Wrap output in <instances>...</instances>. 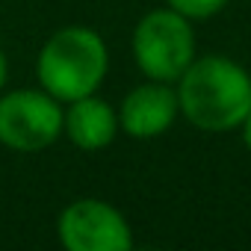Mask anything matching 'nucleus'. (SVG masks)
Returning <instances> with one entry per match:
<instances>
[{"label": "nucleus", "instance_id": "1", "mask_svg": "<svg viewBox=\"0 0 251 251\" xmlns=\"http://www.w3.org/2000/svg\"><path fill=\"white\" fill-rule=\"evenodd\" d=\"M177 106L198 130H233L251 112V77L227 56L192 59L177 77Z\"/></svg>", "mask_w": 251, "mask_h": 251}, {"label": "nucleus", "instance_id": "2", "mask_svg": "<svg viewBox=\"0 0 251 251\" xmlns=\"http://www.w3.org/2000/svg\"><path fill=\"white\" fill-rule=\"evenodd\" d=\"M109 65L103 39L89 27H65L53 33L39 53V83L56 100L95 95Z\"/></svg>", "mask_w": 251, "mask_h": 251}, {"label": "nucleus", "instance_id": "3", "mask_svg": "<svg viewBox=\"0 0 251 251\" xmlns=\"http://www.w3.org/2000/svg\"><path fill=\"white\" fill-rule=\"evenodd\" d=\"M133 56L145 77L172 83L195 59V36L186 15L169 9L148 12L133 33Z\"/></svg>", "mask_w": 251, "mask_h": 251}, {"label": "nucleus", "instance_id": "4", "mask_svg": "<svg viewBox=\"0 0 251 251\" xmlns=\"http://www.w3.org/2000/svg\"><path fill=\"white\" fill-rule=\"evenodd\" d=\"M62 133V106L53 95L18 89L0 98V142L12 151H42Z\"/></svg>", "mask_w": 251, "mask_h": 251}, {"label": "nucleus", "instance_id": "5", "mask_svg": "<svg viewBox=\"0 0 251 251\" xmlns=\"http://www.w3.org/2000/svg\"><path fill=\"white\" fill-rule=\"evenodd\" d=\"M59 239L68 251H130V225L112 204L80 198L59 216Z\"/></svg>", "mask_w": 251, "mask_h": 251}, {"label": "nucleus", "instance_id": "6", "mask_svg": "<svg viewBox=\"0 0 251 251\" xmlns=\"http://www.w3.org/2000/svg\"><path fill=\"white\" fill-rule=\"evenodd\" d=\"M177 92L169 89V83L151 80L145 86H136L121 103L118 124L124 133L133 139H154L172 127V121L177 118Z\"/></svg>", "mask_w": 251, "mask_h": 251}, {"label": "nucleus", "instance_id": "7", "mask_svg": "<svg viewBox=\"0 0 251 251\" xmlns=\"http://www.w3.org/2000/svg\"><path fill=\"white\" fill-rule=\"evenodd\" d=\"M62 130L77 148L100 151L118 133V112L106 100L86 95V98L71 100V106L62 112Z\"/></svg>", "mask_w": 251, "mask_h": 251}, {"label": "nucleus", "instance_id": "8", "mask_svg": "<svg viewBox=\"0 0 251 251\" xmlns=\"http://www.w3.org/2000/svg\"><path fill=\"white\" fill-rule=\"evenodd\" d=\"M227 0H169V6L180 15H186L189 21H204L210 15H216Z\"/></svg>", "mask_w": 251, "mask_h": 251}, {"label": "nucleus", "instance_id": "9", "mask_svg": "<svg viewBox=\"0 0 251 251\" xmlns=\"http://www.w3.org/2000/svg\"><path fill=\"white\" fill-rule=\"evenodd\" d=\"M239 127H242V139H245V145H248V151H251V112L242 118V124H239Z\"/></svg>", "mask_w": 251, "mask_h": 251}, {"label": "nucleus", "instance_id": "10", "mask_svg": "<svg viewBox=\"0 0 251 251\" xmlns=\"http://www.w3.org/2000/svg\"><path fill=\"white\" fill-rule=\"evenodd\" d=\"M6 83V56H3V48H0V89Z\"/></svg>", "mask_w": 251, "mask_h": 251}]
</instances>
